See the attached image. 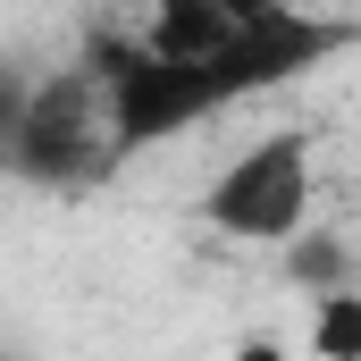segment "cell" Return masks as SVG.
Returning <instances> with one entry per match:
<instances>
[{
    "instance_id": "5b68a950",
    "label": "cell",
    "mask_w": 361,
    "mask_h": 361,
    "mask_svg": "<svg viewBox=\"0 0 361 361\" xmlns=\"http://www.w3.org/2000/svg\"><path fill=\"white\" fill-rule=\"evenodd\" d=\"M302 345L319 361H361V286H319V294H311Z\"/></svg>"
},
{
    "instance_id": "7a4b0ae2",
    "label": "cell",
    "mask_w": 361,
    "mask_h": 361,
    "mask_svg": "<svg viewBox=\"0 0 361 361\" xmlns=\"http://www.w3.org/2000/svg\"><path fill=\"white\" fill-rule=\"evenodd\" d=\"M311 202H319V135L311 126H269L202 177L193 227H210L219 244H269L277 252L311 227Z\"/></svg>"
},
{
    "instance_id": "277c9868",
    "label": "cell",
    "mask_w": 361,
    "mask_h": 361,
    "mask_svg": "<svg viewBox=\"0 0 361 361\" xmlns=\"http://www.w3.org/2000/svg\"><path fill=\"white\" fill-rule=\"evenodd\" d=\"M244 17H252V8H235V0H152L135 42L160 51V59H202V51H219Z\"/></svg>"
},
{
    "instance_id": "3957f363",
    "label": "cell",
    "mask_w": 361,
    "mask_h": 361,
    "mask_svg": "<svg viewBox=\"0 0 361 361\" xmlns=\"http://www.w3.org/2000/svg\"><path fill=\"white\" fill-rule=\"evenodd\" d=\"M109 160H118V143H109V101H101L92 59L42 68L25 85V118H17V143H8V177L34 185V193H68V185H92Z\"/></svg>"
},
{
    "instance_id": "8992f818",
    "label": "cell",
    "mask_w": 361,
    "mask_h": 361,
    "mask_svg": "<svg viewBox=\"0 0 361 361\" xmlns=\"http://www.w3.org/2000/svg\"><path fill=\"white\" fill-rule=\"evenodd\" d=\"M25 85H34V68L0 59V177H8V143H17V118H25Z\"/></svg>"
},
{
    "instance_id": "6da1fadb",
    "label": "cell",
    "mask_w": 361,
    "mask_h": 361,
    "mask_svg": "<svg viewBox=\"0 0 361 361\" xmlns=\"http://www.w3.org/2000/svg\"><path fill=\"white\" fill-rule=\"evenodd\" d=\"M345 51V25H328V17H302L294 0H269V8H252L219 51H202V59H160V51H143V42H126V34H101L85 59L92 76H101V101H109V143H118V160H135V152H160V143H185L193 126H210V118H227L235 101H252V92H286L302 85L319 59H336Z\"/></svg>"
}]
</instances>
